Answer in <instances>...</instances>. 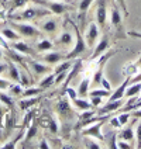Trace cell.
<instances>
[{"label":"cell","mask_w":141,"mask_h":149,"mask_svg":"<svg viewBox=\"0 0 141 149\" xmlns=\"http://www.w3.org/2000/svg\"><path fill=\"white\" fill-rule=\"evenodd\" d=\"M0 47L3 48V49H7V48H10V45H8V41L0 34Z\"/></svg>","instance_id":"cell-48"},{"label":"cell","mask_w":141,"mask_h":149,"mask_svg":"<svg viewBox=\"0 0 141 149\" xmlns=\"http://www.w3.org/2000/svg\"><path fill=\"white\" fill-rule=\"evenodd\" d=\"M131 116H133L134 118H141V108L140 110H134L133 113H131Z\"/></svg>","instance_id":"cell-55"},{"label":"cell","mask_w":141,"mask_h":149,"mask_svg":"<svg viewBox=\"0 0 141 149\" xmlns=\"http://www.w3.org/2000/svg\"><path fill=\"white\" fill-rule=\"evenodd\" d=\"M99 38V27L96 23H90L88 25V30H86V35H85V41L88 44V48H93L95 44Z\"/></svg>","instance_id":"cell-11"},{"label":"cell","mask_w":141,"mask_h":149,"mask_svg":"<svg viewBox=\"0 0 141 149\" xmlns=\"http://www.w3.org/2000/svg\"><path fill=\"white\" fill-rule=\"evenodd\" d=\"M117 148H121V149H130V148H133V145H128V143H126V141L120 139V141H119V143H117Z\"/></svg>","instance_id":"cell-50"},{"label":"cell","mask_w":141,"mask_h":149,"mask_svg":"<svg viewBox=\"0 0 141 149\" xmlns=\"http://www.w3.org/2000/svg\"><path fill=\"white\" fill-rule=\"evenodd\" d=\"M68 72L69 70H65V72H61V73H57V76H55V82H54V84L55 86H59L61 83L65 82V79H67L68 76Z\"/></svg>","instance_id":"cell-39"},{"label":"cell","mask_w":141,"mask_h":149,"mask_svg":"<svg viewBox=\"0 0 141 149\" xmlns=\"http://www.w3.org/2000/svg\"><path fill=\"white\" fill-rule=\"evenodd\" d=\"M47 130L50 131L52 135H57V134L59 132V124H58V121L54 118V117H51L47 114Z\"/></svg>","instance_id":"cell-26"},{"label":"cell","mask_w":141,"mask_h":149,"mask_svg":"<svg viewBox=\"0 0 141 149\" xmlns=\"http://www.w3.org/2000/svg\"><path fill=\"white\" fill-rule=\"evenodd\" d=\"M135 66H141V55H140V58H138V61H137V63H135Z\"/></svg>","instance_id":"cell-58"},{"label":"cell","mask_w":141,"mask_h":149,"mask_svg":"<svg viewBox=\"0 0 141 149\" xmlns=\"http://www.w3.org/2000/svg\"><path fill=\"white\" fill-rule=\"evenodd\" d=\"M42 90L41 87H28V89H25L23 93H21V96L23 97H33V96H38V94H41Z\"/></svg>","instance_id":"cell-34"},{"label":"cell","mask_w":141,"mask_h":149,"mask_svg":"<svg viewBox=\"0 0 141 149\" xmlns=\"http://www.w3.org/2000/svg\"><path fill=\"white\" fill-rule=\"evenodd\" d=\"M28 1H30V0H7V1L3 3V6H4V8L8 11V16H10V14H13L16 10H18V8L25 7Z\"/></svg>","instance_id":"cell-19"},{"label":"cell","mask_w":141,"mask_h":149,"mask_svg":"<svg viewBox=\"0 0 141 149\" xmlns=\"http://www.w3.org/2000/svg\"><path fill=\"white\" fill-rule=\"evenodd\" d=\"M72 41H74V38H72L71 34L69 33H62V35L59 37V40H58V44L59 45H62V47H68Z\"/></svg>","instance_id":"cell-35"},{"label":"cell","mask_w":141,"mask_h":149,"mask_svg":"<svg viewBox=\"0 0 141 149\" xmlns=\"http://www.w3.org/2000/svg\"><path fill=\"white\" fill-rule=\"evenodd\" d=\"M117 4L120 6V8L124 11V16H128V10H127V4H126V0H114Z\"/></svg>","instance_id":"cell-44"},{"label":"cell","mask_w":141,"mask_h":149,"mask_svg":"<svg viewBox=\"0 0 141 149\" xmlns=\"http://www.w3.org/2000/svg\"><path fill=\"white\" fill-rule=\"evenodd\" d=\"M100 86H102V87H103V89H106V90H112V84H110V82H109L107 79H106V77H105V76H103V77H102V82H100Z\"/></svg>","instance_id":"cell-45"},{"label":"cell","mask_w":141,"mask_h":149,"mask_svg":"<svg viewBox=\"0 0 141 149\" xmlns=\"http://www.w3.org/2000/svg\"><path fill=\"white\" fill-rule=\"evenodd\" d=\"M0 103H3L8 110L14 108V100H13V97L6 94V93H3V91H0Z\"/></svg>","instance_id":"cell-33"},{"label":"cell","mask_w":141,"mask_h":149,"mask_svg":"<svg viewBox=\"0 0 141 149\" xmlns=\"http://www.w3.org/2000/svg\"><path fill=\"white\" fill-rule=\"evenodd\" d=\"M21 136H23V128H21V131H20V134L17 135V136L14 138V139H13V141L10 142V143H4V145H3L1 148H3V149H13V148H16V146H17V142L20 141V139H21Z\"/></svg>","instance_id":"cell-38"},{"label":"cell","mask_w":141,"mask_h":149,"mask_svg":"<svg viewBox=\"0 0 141 149\" xmlns=\"http://www.w3.org/2000/svg\"><path fill=\"white\" fill-rule=\"evenodd\" d=\"M13 127H14V113L11 110H8L6 113V116H4V125H3V131L4 132L1 134V139H6L10 135Z\"/></svg>","instance_id":"cell-15"},{"label":"cell","mask_w":141,"mask_h":149,"mask_svg":"<svg viewBox=\"0 0 141 149\" xmlns=\"http://www.w3.org/2000/svg\"><path fill=\"white\" fill-rule=\"evenodd\" d=\"M82 66H83V61L82 59H74V65H72V68H71V72H68V76H67V79H65V87H67L68 84H69V82L74 79L76 74L79 73L81 70H82Z\"/></svg>","instance_id":"cell-20"},{"label":"cell","mask_w":141,"mask_h":149,"mask_svg":"<svg viewBox=\"0 0 141 149\" xmlns=\"http://www.w3.org/2000/svg\"><path fill=\"white\" fill-rule=\"evenodd\" d=\"M103 123H105V120H100L98 123H93V124L88 125L82 131V135L83 136H95V138H98L99 141H105V136L100 132V128H102Z\"/></svg>","instance_id":"cell-10"},{"label":"cell","mask_w":141,"mask_h":149,"mask_svg":"<svg viewBox=\"0 0 141 149\" xmlns=\"http://www.w3.org/2000/svg\"><path fill=\"white\" fill-rule=\"evenodd\" d=\"M8 91H10V94L11 96H21V93H23V87H21V84L20 83H11L10 84V87H8Z\"/></svg>","instance_id":"cell-36"},{"label":"cell","mask_w":141,"mask_h":149,"mask_svg":"<svg viewBox=\"0 0 141 149\" xmlns=\"http://www.w3.org/2000/svg\"><path fill=\"white\" fill-rule=\"evenodd\" d=\"M109 47H110V41H109V35L107 34H105L103 37H102V40L98 42V45L95 47V51H93V54L90 55V61H95V59H98L102 55V54H105L106 49H107Z\"/></svg>","instance_id":"cell-14"},{"label":"cell","mask_w":141,"mask_h":149,"mask_svg":"<svg viewBox=\"0 0 141 149\" xmlns=\"http://www.w3.org/2000/svg\"><path fill=\"white\" fill-rule=\"evenodd\" d=\"M33 1L34 4H38V6L48 8L52 14H57V16L74 10V7L68 6V3H61L58 0H33Z\"/></svg>","instance_id":"cell-5"},{"label":"cell","mask_w":141,"mask_h":149,"mask_svg":"<svg viewBox=\"0 0 141 149\" xmlns=\"http://www.w3.org/2000/svg\"><path fill=\"white\" fill-rule=\"evenodd\" d=\"M58 1H65V3H72L74 0H58Z\"/></svg>","instance_id":"cell-59"},{"label":"cell","mask_w":141,"mask_h":149,"mask_svg":"<svg viewBox=\"0 0 141 149\" xmlns=\"http://www.w3.org/2000/svg\"><path fill=\"white\" fill-rule=\"evenodd\" d=\"M58 28H59V21L57 20V18H48V20H45L44 23H41L42 33L50 34V35L57 34Z\"/></svg>","instance_id":"cell-17"},{"label":"cell","mask_w":141,"mask_h":149,"mask_svg":"<svg viewBox=\"0 0 141 149\" xmlns=\"http://www.w3.org/2000/svg\"><path fill=\"white\" fill-rule=\"evenodd\" d=\"M38 148L40 149H48V148H51V146H50V143H48L47 139H41V142L38 143Z\"/></svg>","instance_id":"cell-52"},{"label":"cell","mask_w":141,"mask_h":149,"mask_svg":"<svg viewBox=\"0 0 141 149\" xmlns=\"http://www.w3.org/2000/svg\"><path fill=\"white\" fill-rule=\"evenodd\" d=\"M119 138L120 139H123V141H127V142H131V145H133L134 142V131H133V127L130 125V127H127L124 128L121 132L119 134ZM134 146V145H133Z\"/></svg>","instance_id":"cell-28"},{"label":"cell","mask_w":141,"mask_h":149,"mask_svg":"<svg viewBox=\"0 0 141 149\" xmlns=\"http://www.w3.org/2000/svg\"><path fill=\"white\" fill-rule=\"evenodd\" d=\"M74 65V59H64V62H59V65L54 69V73H61L65 70H71V68Z\"/></svg>","instance_id":"cell-30"},{"label":"cell","mask_w":141,"mask_h":149,"mask_svg":"<svg viewBox=\"0 0 141 149\" xmlns=\"http://www.w3.org/2000/svg\"><path fill=\"white\" fill-rule=\"evenodd\" d=\"M130 116H131L130 113H121L120 116L117 117V118H119V121H120V124H121V127L128 123V118H130Z\"/></svg>","instance_id":"cell-42"},{"label":"cell","mask_w":141,"mask_h":149,"mask_svg":"<svg viewBox=\"0 0 141 149\" xmlns=\"http://www.w3.org/2000/svg\"><path fill=\"white\" fill-rule=\"evenodd\" d=\"M7 70V63H0V74Z\"/></svg>","instance_id":"cell-56"},{"label":"cell","mask_w":141,"mask_h":149,"mask_svg":"<svg viewBox=\"0 0 141 149\" xmlns=\"http://www.w3.org/2000/svg\"><path fill=\"white\" fill-rule=\"evenodd\" d=\"M110 25L113 28V31L116 34V38H126L127 33L124 31L123 27V18H121V13H120V6L116 1L112 3L110 6Z\"/></svg>","instance_id":"cell-2"},{"label":"cell","mask_w":141,"mask_h":149,"mask_svg":"<svg viewBox=\"0 0 141 149\" xmlns=\"http://www.w3.org/2000/svg\"><path fill=\"white\" fill-rule=\"evenodd\" d=\"M37 132H38V125L35 124V123H31V125H30L28 130H27V134H25L24 145H27L33 138H35V136H37Z\"/></svg>","instance_id":"cell-29"},{"label":"cell","mask_w":141,"mask_h":149,"mask_svg":"<svg viewBox=\"0 0 141 149\" xmlns=\"http://www.w3.org/2000/svg\"><path fill=\"white\" fill-rule=\"evenodd\" d=\"M89 96H90V97H93V96H96V97H109V96H110V91L102 87V89H98V90L89 91Z\"/></svg>","instance_id":"cell-37"},{"label":"cell","mask_w":141,"mask_h":149,"mask_svg":"<svg viewBox=\"0 0 141 149\" xmlns=\"http://www.w3.org/2000/svg\"><path fill=\"white\" fill-rule=\"evenodd\" d=\"M116 134H113V135H112V138H110V143H109V148H113V149H116L117 148V143H116Z\"/></svg>","instance_id":"cell-51"},{"label":"cell","mask_w":141,"mask_h":149,"mask_svg":"<svg viewBox=\"0 0 141 149\" xmlns=\"http://www.w3.org/2000/svg\"><path fill=\"white\" fill-rule=\"evenodd\" d=\"M10 25L11 28H14L17 33L21 35V38H40L42 37V31L37 30V27L33 24H28V23H17L14 20H10Z\"/></svg>","instance_id":"cell-3"},{"label":"cell","mask_w":141,"mask_h":149,"mask_svg":"<svg viewBox=\"0 0 141 149\" xmlns=\"http://www.w3.org/2000/svg\"><path fill=\"white\" fill-rule=\"evenodd\" d=\"M93 1H95V0H79V3H78V8H79L78 20H79V30H81V31L85 30L88 13H89V8H90Z\"/></svg>","instance_id":"cell-7"},{"label":"cell","mask_w":141,"mask_h":149,"mask_svg":"<svg viewBox=\"0 0 141 149\" xmlns=\"http://www.w3.org/2000/svg\"><path fill=\"white\" fill-rule=\"evenodd\" d=\"M124 106V99H120V100H114V101H109L107 104H105L102 108H98L96 113L98 116H105V114H112L117 111L119 108H121Z\"/></svg>","instance_id":"cell-12"},{"label":"cell","mask_w":141,"mask_h":149,"mask_svg":"<svg viewBox=\"0 0 141 149\" xmlns=\"http://www.w3.org/2000/svg\"><path fill=\"white\" fill-rule=\"evenodd\" d=\"M38 101H40V97H35V99L34 97H23V100L20 101V108L21 110H28Z\"/></svg>","instance_id":"cell-31"},{"label":"cell","mask_w":141,"mask_h":149,"mask_svg":"<svg viewBox=\"0 0 141 149\" xmlns=\"http://www.w3.org/2000/svg\"><path fill=\"white\" fill-rule=\"evenodd\" d=\"M52 14L48 8L45 7H25L23 11H20V13H13V14H10L8 18L10 20H14V21H33V20H38V18H41V17H47Z\"/></svg>","instance_id":"cell-1"},{"label":"cell","mask_w":141,"mask_h":149,"mask_svg":"<svg viewBox=\"0 0 141 149\" xmlns=\"http://www.w3.org/2000/svg\"><path fill=\"white\" fill-rule=\"evenodd\" d=\"M0 17H4V13H3V11H0Z\"/></svg>","instance_id":"cell-60"},{"label":"cell","mask_w":141,"mask_h":149,"mask_svg":"<svg viewBox=\"0 0 141 149\" xmlns=\"http://www.w3.org/2000/svg\"><path fill=\"white\" fill-rule=\"evenodd\" d=\"M72 103H74V106L79 111H86V110H92V104H90V101H88L86 99H83V97H76L75 100H72Z\"/></svg>","instance_id":"cell-25"},{"label":"cell","mask_w":141,"mask_h":149,"mask_svg":"<svg viewBox=\"0 0 141 149\" xmlns=\"http://www.w3.org/2000/svg\"><path fill=\"white\" fill-rule=\"evenodd\" d=\"M3 56H4V49L0 47V61H1V58H3Z\"/></svg>","instance_id":"cell-57"},{"label":"cell","mask_w":141,"mask_h":149,"mask_svg":"<svg viewBox=\"0 0 141 149\" xmlns=\"http://www.w3.org/2000/svg\"><path fill=\"white\" fill-rule=\"evenodd\" d=\"M110 125L112 127H114V128H120L121 127V124H120V121H119V118L117 117H110Z\"/></svg>","instance_id":"cell-47"},{"label":"cell","mask_w":141,"mask_h":149,"mask_svg":"<svg viewBox=\"0 0 141 149\" xmlns=\"http://www.w3.org/2000/svg\"><path fill=\"white\" fill-rule=\"evenodd\" d=\"M64 59H67V55L65 54H61V52H50V54H45V55L41 56V61L47 62L50 66L57 65V63H59Z\"/></svg>","instance_id":"cell-18"},{"label":"cell","mask_w":141,"mask_h":149,"mask_svg":"<svg viewBox=\"0 0 141 149\" xmlns=\"http://www.w3.org/2000/svg\"><path fill=\"white\" fill-rule=\"evenodd\" d=\"M130 80H131V74H128L127 77H126V80L119 87H117L116 90L113 91L112 94H110V97H109V101H114V100H120V99H124V93H126V89H127V86L130 84Z\"/></svg>","instance_id":"cell-16"},{"label":"cell","mask_w":141,"mask_h":149,"mask_svg":"<svg viewBox=\"0 0 141 149\" xmlns=\"http://www.w3.org/2000/svg\"><path fill=\"white\" fill-rule=\"evenodd\" d=\"M65 94L68 96V99L69 100H75L76 97H78V91L75 90L74 87H65Z\"/></svg>","instance_id":"cell-41"},{"label":"cell","mask_w":141,"mask_h":149,"mask_svg":"<svg viewBox=\"0 0 141 149\" xmlns=\"http://www.w3.org/2000/svg\"><path fill=\"white\" fill-rule=\"evenodd\" d=\"M27 63H28L30 68L33 69V73H34L35 77L44 76V74H48V73H51V70H52L50 65H42V63H40L38 61H34V59L27 61Z\"/></svg>","instance_id":"cell-13"},{"label":"cell","mask_w":141,"mask_h":149,"mask_svg":"<svg viewBox=\"0 0 141 149\" xmlns=\"http://www.w3.org/2000/svg\"><path fill=\"white\" fill-rule=\"evenodd\" d=\"M89 86H90V79L86 76V77H83L82 79V82L79 83V87L76 89L78 96H79V97H83V99H86V97L89 96Z\"/></svg>","instance_id":"cell-23"},{"label":"cell","mask_w":141,"mask_h":149,"mask_svg":"<svg viewBox=\"0 0 141 149\" xmlns=\"http://www.w3.org/2000/svg\"><path fill=\"white\" fill-rule=\"evenodd\" d=\"M0 34L7 40L8 42H13V41H18V40H23L21 38V35L17 33L14 28H7V27H4V28H0Z\"/></svg>","instance_id":"cell-22"},{"label":"cell","mask_w":141,"mask_h":149,"mask_svg":"<svg viewBox=\"0 0 141 149\" xmlns=\"http://www.w3.org/2000/svg\"><path fill=\"white\" fill-rule=\"evenodd\" d=\"M71 24L74 27V31H75V35H76V41H75V47L72 48V51L67 54V59H75L78 58L79 55H82L85 54L86 51H88V44L85 41V38L82 37V33H81V30H79V27L75 24L74 21H71Z\"/></svg>","instance_id":"cell-4"},{"label":"cell","mask_w":141,"mask_h":149,"mask_svg":"<svg viewBox=\"0 0 141 149\" xmlns=\"http://www.w3.org/2000/svg\"><path fill=\"white\" fill-rule=\"evenodd\" d=\"M137 148L141 149V121L137 124Z\"/></svg>","instance_id":"cell-46"},{"label":"cell","mask_w":141,"mask_h":149,"mask_svg":"<svg viewBox=\"0 0 141 149\" xmlns=\"http://www.w3.org/2000/svg\"><path fill=\"white\" fill-rule=\"evenodd\" d=\"M141 93V82H137V83H130L126 89V93H124V97H134V96H138Z\"/></svg>","instance_id":"cell-24"},{"label":"cell","mask_w":141,"mask_h":149,"mask_svg":"<svg viewBox=\"0 0 141 149\" xmlns=\"http://www.w3.org/2000/svg\"><path fill=\"white\" fill-rule=\"evenodd\" d=\"M10 84H11V83L8 82V80H6V79H0V90H6V89H8Z\"/></svg>","instance_id":"cell-49"},{"label":"cell","mask_w":141,"mask_h":149,"mask_svg":"<svg viewBox=\"0 0 141 149\" xmlns=\"http://www.w3.org/2000/svg\"><path fill=\"white\" fill-rule=\"evenodd\" d=\"M106 21H107V3L106 0H98L96 4V23L103 30L106 28Z\"/></svg>","instance_id":"cell-9"},{"label":"cell","mask_w":141,"mask_h":149,"mask_svg":"<svg viewBox=\"0 0 141 149\" xmlns=\"http://www.w3.org/2000/svg\"><path fill=\"white\" fill-rule=\"evenodd\" d=\"M83 142H85V146H86V148H89V149H99L100 148V145L95 143V141H93V139H90L89 136H85Z\"/></svg>","instance_id":"cell-40"},{"label":"cell","mask_w":141,"mask_h":149,"mask_svg":"<svg viewBox=\"0 0 141 149\" xmlns=\"http://www.w3.org/2000/svg\"><path fill=\"white\" fill-rule=\"evenodd\" d=\"M7 70H8L7 74H8V77H10V80L21 84V76H20V70H18L16 66V62L8 61L7 62Z\"/></svg>","instance_id":"cell-21"},{"label":"cell","mask_w":141,"mask_h":149,"mask_svg":"<svg viewBox=\"0 0 141 149\" xmlns=\"http://www.w3.org/2000/svg\"><path fill=\"white\" fill-rule=\"evenodd\" d=\"M137 82H141V73L135 74L134 77H131V80H130V83H137Z\"/></svg>","instance_id":"cell-54"},{"label":"cell","mask_w":141,"mask_h":149,"mask_svg":"<svg viewBox=\"0 0 141 149\" xmlns=\"http://www.w3.org/2000/svg\"><path fill=\"white\" fill-rule=\"evenodd\" d=\"M57 113H58L59 118L62 120V121H69L71 118H75L76 114H75L74 108L71 107V104H69V101L67 99H62L58 101V104H57Z\"/></svg>","instance_id":"cell-6"},{"label":"cell","mask_w":141,"mask_h":149,"mask_svg":"<svg viewBox=\"0 0 141 149\" xmlns=\"http://www.w3.org/2000/svg\"><path fill=\"white\" fill-rule=\"evenodd\" d=\"M54 48V42L48 40V38H42L41 41L37 42V45H35V49L37 52H44V51H51Z\"/></svg>","instance_id":"cell-27"},{"label":"cell","mask_w":141,"mask_h":149,"mask_svg":"<svg viewBox=\"0 0 141 149\" xmlns=\"http://www.w3.org/2000/svg\"><path fill=\"white\" fill-rule=\"evenodd\" d=\"M54 82H55V73H54V74L48 73L45 77H44V79H42L41 82H40V84H38V86H40L41 89H44V90H45V89H48V87H51V86H54Z\"/></svg>","instance_id":"cell-32"},{"label":"cell","mask_w":141,"mask_h":149,"mask_svg":"<svg viewBox=\"0 0 141 149\" xmlns=\"http://www.w3.org/2000/svg\"><path fill=\"white\" fill-rule=\"evenodd\" d=\"M127 35L134 37V38H140V40H141V33H138V31H128V33H127Z\"/></svg>","instance_id":"cell-53"},{"label":"cell","mask_w":141,"mask_h":149,"mask_svg":"<svg viewBox=\"0 0 141 149\" xmlns=\"http://www.w3.org/2000/svg\"><path fill=\"white\" fill-rule=\"evenodd\" d=\"M10 48H13L14 51L20 52L21 55H28V56H37V49L33 48L30 44H27L23 40H18V41H13L8 42Z\"/></svg>","instance_id":"cell-8"},{"label":"cell","mask_w":141,"mask_h":149,"mask_svg":"<svg viewBox=\"0 0 141 149\" xmlns=\"http://www.w3.org/2000/svg\"><path fill=\"white\" fill-rule=\"evenodd\" d=\"M102 99L103 97H96V96H93V97H90V104L93 108H98L102 104Z\"/></svg>","instance_id":"cell-43"}]
</instances>
